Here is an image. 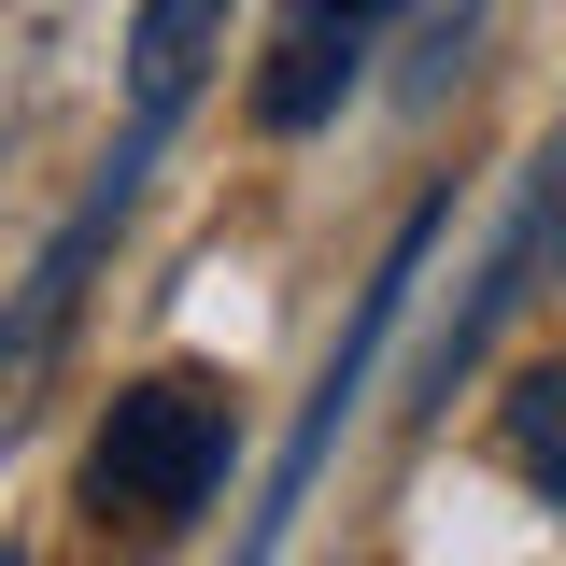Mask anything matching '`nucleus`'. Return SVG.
Segmentation results:
<instances>
[{"label": "nucleus", "mask_w": 566, "mask_h": 566, "mask_svg": "<svg viewBox=\"0 0 566 566\" xmlns=\"http://www.w3.org/2000/svg\"><path fill=\"white\" fill-rule=\"evenodd\" d=\"M227 439H241V411H227V382H212V368H142L128 397L99 411L85 495H99V510H128L142 538H156V524H185V510L227 482Z\"/></svg>", "instance_id": "f03ea898"}, {"label": "nucleus", "mask_w": 566, "mask_h": 566, "mask_svg": "<svg viewBox=\"0 0 566 566\" xmlns=\"http://www.w3.org/2000/svg\"><path fill=\"white\" fill-rule=\"evenodd\" d=\"M142 170H156V142H114L99 156V185L43 227V255L14 270V297H0V424L43 397V368L71 354V326H85V283H99V255H114V227H128V199H142Z\"/></svg>", "instance_id": "7ed1b4c3"}, {"label": "nucleus", "mask_w": 566, "mask_h": 566, "mask_svg": "<svg viewBox=\"0 0 566 566\" xmlns=\"http://www.w3.org/2000/svg\"><path fill=\"white\" fill-rule=\"evenodd\" d=\"M212 43H227V0H142V14H128V142H170V128H185Z\"/></svg>", "instance_id": "423d86ee"}, {"label": "nucleus", "mask_w": 566, "mask_h": 566, "mask_svg": "<svg viewBox=\"0 0 566 566\" xmlns=\"http://www.w3.org/2000/svg\"><path fill=\"white\" fill-rule=\"evenodd\" d=\"M354 14H368V29H397V14H411V0H354Z\"/></svg>", "instance_id": "6e6552de"}, {"label": "nucleus", "mask_w": 566, "mask_h": 566, "mask_svg": "<svg viewBox=\"0 0 566 566\" xmlns=\"http://www.w3.org/2000/svg\"><path fill=\"white\" fill-rule=\"evenodd\" d=\"M495 453L566 510V354H553V368H524V397H510V424H495Z\"/></svg>", "instance_id": "0eeeda50"}, {"label": "nucleus", "mask_w": 566, "mask_h": 566, "mask_svg": "<svg viewBox=\"0 0 566 566\" xmlns=\"http://www.w3.org/2000/svg\"><path fill=\"white\" fill-rule=\"evenodd\" d=\"M368 43H382V29H368V14H354V0H297V14H283V43H270V71H255V128H326V114H340V85L354 71H368Z\"/></svg>", "instance_id": "39448f33"}, {"label": "nucleus", "mask_w": 566, "mask_h": 566, "mask_svg": "<svg viewBox=\"0 0 566 566\" xmlns=\"http://www.w3.org/2000/svg\"><path fill=\"white\" fill-rule=\"evenodd\" d=\"M439 227H453V212L424 199L411 227L382 241V270L354 283V326H340V354L312 368V397H297V424H283V453H270V495H255V524H241V566H270V553H283V524L312 510V482H326V453H340L354 397H368V368H382V340H397V312H411V283H424V255H439Z\"/></svg>", "instance_id": "f257e3e1"}, {"label": "nucleus", "mask_w": 566, "mask_h": 566, "mask_svg": "<svg viewBox=\"0 0 566 566\" xmlns=\"http://www.w3.org/2000/svg\"><path fill=\"white\" fill-rule=\"evenodd\" d=\"M553 270H566V142L538 156V170H524V199H510V227L482 241V270H468V297H453V326L424 340V382H411L424 411H439V397H453V382H468V368L495 354V326H510L524 297H553Z\"/></svg>", "instance_id": "20e7f679"}]
</instances>
